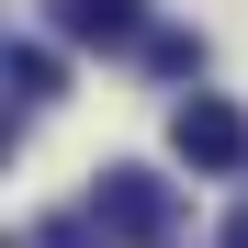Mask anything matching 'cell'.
Masks as SVG:
<instances>
[{"mask_svg": "<svg viewBox=\"0 0 248 248\" xmlns=\"http://www.w3.org/2000/svg\"><path fill=\"white\" fill-rule=\"evenodd\" d=\"M91 226L113 248H170L181 237V192L158 181V170H136V158H113V170L91 181Z\"/></svg>", "mask_w": 248, "mask_h": 248, "instance_id": "obj_1", "label": "cell"}, {"mask_svg": "<svg viewBox=\"0 0 248 248\" xmlns=\"http://www.w3.org/2000/svg\"><path fill=\"white\" fill-rule=\"evenodd\" d=\"M170 147H181V170H248V113L215 102V91H192L170 113Z\"/></svg>", "mask_w": 248, "mask_h": 248, "instance_id": "obj_2", "label": "cell"}, {"mask_svg": "<svg viewBox=\"0 0 248 248\" xmlns=\"http://www.w3.org/2000/svg\"><path fill=\"white\" fill-rule=\"evenodd\" d=\"M68 46H147V0H46Z\"/></svg>", "mask_w": 248, "mask_h": 248, "instance_id": "obj_3", "label": "cell"}, {"mask_svg": "<svg viewBox=\"0 0 248 248\" xmlns=\"http://www.w3.org/2000/svg\"><path fill=\"white\" fill-rule=\"evenodd\" d=\"M0 79H12V102H57V46H12V68H0Z\"/></svg>", "mask_w": 248, "mask_h": 248, "instance_id": "obj_4", "label": "cell"}, {"mask_svg": "<svg viewBox=\"0 0 248 248\" xmlns=\"http://www.w3.org/2000/svg\"><path fill=\"white\" fill-rule=\"evenodd\" d=\"M158 79H203V34H147V46H136Z\"/></svg>", "mask_w": 248, "mask_h": 248, "instance_id": "obj_5", "label": "cell"}, {"mask_svg": "<svg viewBox=\"0 0 248 248\" xmlns=\"http://www.w3.org/2000/svg\"><path fill=\"white\" fill-rule=\"evenodd\" d=\"M215 248H248V203H237V215H226V237H215Z\"/></svg>", "mask_w": 248, "mask_h": 248, "instance_id": "obj_6", "label": "cell"}]
</instances>
